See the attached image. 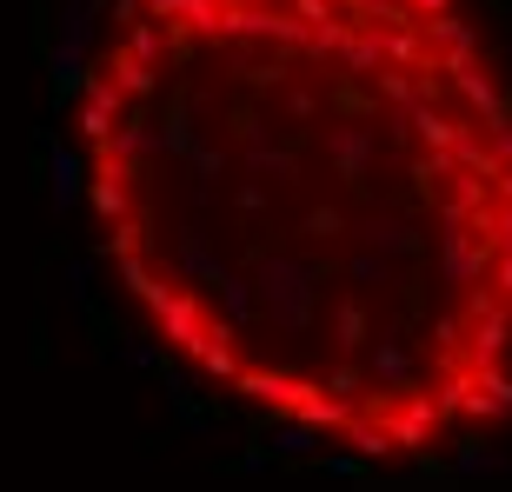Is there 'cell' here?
<instances>
[{"label": "cell", "instance_id": "obj_1", "mask_svg": "<svg viewBox=\"0 0 512 492\" xmlns=\"http://www.w3.org/2000/svg\"><path fill=\"white\" fill-rule=\"evenodd\" d=\"M127 300L366 466L512 426V80L473 0H114L74 87Z\"/></svg>", "mask_w": 512, "mask_h": 492}]
</instances>
